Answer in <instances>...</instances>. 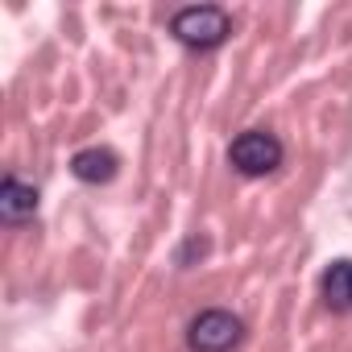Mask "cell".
Instances as JSON below:
<instances>
[{"mask_svg": "<svg viewBox=\"0 0 352 352\" xmlns=\"http://www.w3.org/2000/svg\"><path fill=\"white\" fill-rule=\"evenodd\" d=\"M170 34L187 50H220L232 38V17L220 5H187L170 17Z\"/></svg>", "mask_w": 352, "mask_h": 352, "instance_id": "1", "label": "cell"}, {"mask_svg": "<svg viewBox=\"0 0 352 352\" xmlns=\"http://www.w3.org/2000/svg\"><path fill=\"white\" fill-rule=\"evenodd\" d=\"M282 157H286V145L270 129H245L228 145V166L245 174V179H265V174L282 166Z\"/></svg>", "mask_w": 352, "mask_h": 352, "instance_id": "2", "label": "cell"}, {"mask_svg": "<svg viewBox=\"0 0 352 352\" xmlns=\"http://www.w3.org/2000/svg\"><path fill=\"white\" fill-rule=\"evenodd\" d=\"M241 340H245V323H241V315H232L224 307L199 311L187 323V348L191 352H232Z\"/></svg>", "mask_w": 352, "mask_h": 352, "instance_id": "3", "label": "cell"}, {"mask_svg": "<svg viewBox=\"0 0 352 352\" xmlns=\"http://www.w3.org/2000/svg\"><path fill=\"white\" fill-rule=\"evenodd\" d=\"M38 216V187L21 183L17 174H9L5 183H0V220L9 228H21Z\"/></svg>", "mask_w": 352, "mask_h": 352, "instance_id": "4", "label": "cell"}, {"mask_svg": "<svg viewBox=\"0 0 352 352\" xmlns=\"http://www.w3.org/2000/svg\"><path fill=\"white\" fill-rule=\"evenodd\" d=\"M116 170H120V157L108 149V145H87L71 157V174L79 183L87 187H100V183H112L116 179Z\"/></svg>", "mask_w": 352, "mask_h": 352, "instance_id": "5", "label": "cell"}, {"mask_svg": "<svg viewBox=\"0 0 352 352\" xmlns=\"http://www.w3.org/2000/svg\"><path fill=\"white\" fill-rule=\"evenodd\" d=\"M319 294L327 302V311L336 315H352V261L348 257H336L323 278H319Z\"/></svg>", "mask_w": 352, "mask_h": 352, "instance_id": "6", "label": "cell"}, {"mask_svg": "<svg viewBox=\"0 0 352 352\" xmlns=\"http://www.w3.org/2000/svg\"><path fill=\"white\" fill-rule=\"evenodd\" d=\"M208 249H212V245H208V236H191V241H187L179 253H174V265H179V270H187V265H191L195 257H204Z\"/></svg>", "mask_w": 352, "mask_h": 352, "instance_id": "7", "label": "cell"}]
</instances>
